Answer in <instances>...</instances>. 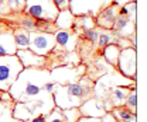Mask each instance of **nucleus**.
I'll list each match as a JSON object with an SVG mask.
<instances>
[{"mask_svg":"<svg viewBox=\"0 0 147 122\" xmlns=\"http://www.w3.org/2000/svg\"><path fill=\"white\" fill-rule=\"evenodd\" d=\"M51 80V70L45 68H24L9 88L13 101L24 103L42 95L44 84Z\"/></svg>","mask_w":147,"mask_h":122,"instance_id":"nucleus-1","label":"nucleus"},{"mask_svg":"<svg viewBox=\"0 0 147 122\" xmlns=\"http://www.w3.org/2000/svg\"><path fill=\"white\" fill-rule=\"evenodd\" d=\"M93 93V83L91 80L82 77L78 82H74L65 86L57 84L53 93V100L55 107L61 109L79 107L85 100H88Z\"/></svg>","mask_w":147,"mask_h":122,"instance_id":"nucleus-2","label":"nucleus"},{"mask_svg":"<svg viewBox=\"0 0 147 122\" xmlns=\"http://www.w3.org/2000/svg\"><path fill=\"white\" fill-rule=\"evenodd\" d=\"M23 69L24 68L16 55L0 56V91H9Z\"/></svg>","mask_w":147,"mask_h":122,"instance_id":"nucleus-3","label":"nucleus"},{"mask_svg":"<svg viewBox=\"0 0 147 122\" xmlns=\"http://www.w3.org/2000/svg\"><path fill=\"white\" fill-rule=\"evenodd\" d=\"M58 11L53 0H26V7L23 10V13L30 17L48 23H54Z\"/></svg>","mask_w":147,"mask_h":122,"instance_id":"nucleus-4","label":"nucleus"},{"mask_svg":"<svg viewBox=\"0 0 147 122\" xmlns=\"http://www.w3.org/2000/svg\"><path fill=\"white\" fill-rule=\"evenodd\" d=\"M57 46L55 36L53 32L45 31H33L30 32V45L28 49L41 56H48Z\"/></svg>","mask_w":147,"mask_h":122,"instance_id":"nucleus-5","label":"nucleus"},{"mask_svg":"<svg viewBox=\"0 0 147 122\" xmlns=\"http://www.w3.org/2000/svg\"><path fill=\"white\" fill-rule=\"evenodd\" d=\"M112 0H69V11L74 16L88 14L91 17H96L100 10L109 6Z\"/></svg>","mask_w":147,"mask_h":122,"instance_id":"nucleus-6","label":"nucleus"},{"mask_svg":"<svg viewBox=\"0 0 147 122\" xmlns=\"http://www.w3.org/2000/svg\"><path fill=\"white\" fill-rule=\"evenodd\" d=\"M137 51L134 46H127L120 49L119 53V59H117V65L116 69L119 70L125 77L136 80V72H137Z\"/></svg>","mask_w":147,"mask_h":122,"instance_id":"nucleus-7","label":"nucleus"},{"mask_svg":"<svg viewBox=\"0 0 147 122\" xmlns=\"http://www.w3.org/2000/svg\"><path fill=\"white\" fill-rule=\"evenodd\" d=\"M120 7L122 6L115 4V3H110L109 6H106L95 17V25L99 27L100 30H112L115 20L117 17V14L120 13Z\"/></svg>","mask_w":147,"mask_h":122,"instance_id":"nucleus-8","label":"nucleus"},{"mask_svg":"<svg viewBox=\"0 0 147 122\" xmlns=\"http://www.w3.org/2000/svg\"><path fill=\"white\" fill-rule=\"evenodd\" d=\"M16 56L18 58L23 68H45L48 66V58L37 55L36 52L27 49H17Z\"/></svg>","mask_w":147,"mask_h":122,"instance_id":"nucleus-9","label":"nucleus"},{"mask_svg":"<svg viewBox=\"0 0 147 122\" xmlns=\"http://www.w3.org/2000/svg\"><path fill=\"white\" fill-rule=\"evenodd\" d=\"M112 32L117 36H123V38L130 39L131 35L136 34V23L130 21L123 13H119L113 23Z\"/></svg>","mask_w":147,"mask_h":122,"instance_id":"nucleus-10","label":"nucleus"},{"mask_svg":"<svg viewBox=\"0 0 147 122\" xmlns=\"http://www.w3.org/2000/svg\"><path fill=\"white\" fill-rule=\"evenodd\" d=\"M78 108H79V112H81L82 117L100 118V117L106 112V109H105V107H103V103L99 101V100H96V98H91V97H89L88 100H85Z\"/></svg>","mask_w":147,"mask_h":122,"instance_id":"nucleus-11","label":"nucleus"},{"mask_svg":"<svg viewBox=\"0 0 147 122\" xmlns=\"http://www.w3.org/2000/svg\"><path fill=\"white\" fill-rule=\"evenodd\" d=\"M54 36L57 45H59L68 52H74L78 44V36L72 30H57L54 32Z\"/></svg>","mask_w":147,"mask_h":122,"instance_id":"nucleus-12","label":"nucleus"},{"mask_svg":"<svg viewBox=\"0 0 147 122\" xmlns=\"http://www.w3.org/2000/svg\"><path fill=\"white\" fill-rule=\"evenodd\" d=\"M17 46L14 41L13 30H6L0 32V56L3 55H16Z\"/></svg>","mask_w":147,"mask_h":122,"instance_id":"nucleus-13","label":"nucleus"},{"mask_svg":"<svg viewBox=\"0 0 147 122\" xmlns=\"http://www.w3.org/2000/svg\"><path fill=\"white\" fill-rule=\"evenodd\" d=\"M74 21H75V16L69 11V9H65L58 11L57 18L54 20V25L57 30H72Z\"/></svg>","mask_w":147,"mask_h":122,"instance_id":"nucleus-14","label":"nucleus"},{"mask_svg":"<svg viewBox=\"0 0 147 122\" xmlns=\"http://www.w3.org/2000/svg\"><path fill=\"white\" fill-rule=\"evenodd\" d=\"M33 117H36V112L33 111L31 105L28 101L24 103H17L13 108V118H16L18 121H30Z\"/></svg>","mask_w":147,"mask_h":122,"instance_id":"nucleus-15","label":"nucleus"},{"mask_svg":"<svg viewBox=\"0 0 147 122\" xmlns=\"http://www.w3.org/2000/svg\"><path fill=\"white\" fill-rule=\"evenodd\" d=\"M112 115L116 118L117 122H137L136 112L130 111L126 105H119V107H113L110 109Z\"/></svg>","mask_w":147,"mask_h":122,"instance_id":"nucleus-16","label":"nucleus"},{"mask_svg":"<svg viewBox=\"0 0 147 122\" xmlns=\"http://www.w3.org/2000/svg\"><path fill=\"white\" fill-rule=\"evenodd\" d=\"M95 18L88 16V14H82V16H75V21L72 25V31L75 34H81L85 30H91L95 28Z\"/></svg>","mask_w":147,"mask_h":122,"instance_id":"nucleus-17","label":"nucleus"},{"mask_svg":"<svg viewBox=\"0 0 147 122\" xmlns=\"http://www.w3.org/2000/svg\"><path fill=\"white\" fill-rule=\"evenodd\" d=\"M119 53H120V46L116 44H109L102 49V56L103 59L109 63L110 66L116 68L117 65V59H119Z\"/></svg>","mask_w":147,"mask_h":122,"instance_id":"nucleus-18","label":"nucleus"},{"mask_svg":"<svg viewBox=\"0 0 147 122\" xmlns=\"http://www.w3.org/2000/svg\"><path fill=\"white\" fill-rule=\"evenodd\" d=\"M13 35H14L17 49H27L28 48V45H30V32L27 30L16 25L13 28Z\"/></svg>","mask_w":147,"mask_h":122,"instance_id":"nucleus-19","label":"nucleus"},{"mask_svg":"<svg viewBox=\"0 0 147 122\" xmlns=\"http://www.w3.org/2000/svg\"><path fill=\"white\" fill-rule=\"evenodd\" d=\"M129 88L125 87H115L110 93V103L113 104V107H119V105H125L126 97L129 94Z\"/></svg>","mask_w":147,"mask_h":122,"instance_id":"nucleus-20","label":"nucleus"},{"mask_svg":"<svg viewBox=\"0 0 147 122\" xmlns=\"http://www.w3.org/2000/svg\"><path fill=\"white\" fill-rule=\"evenodd\" d=\"M115 36L116 35L112 32V30H102V31H99V38H98L96 45L99 46V49H103L106 45L115 42Z\"/></svg>","mask_w":147,"mask_h":122,"instance_id":"nucleus-21","label":"nucleus"},{"mask_svg":"<svg viewBox=\"0 0 147 122\" xmlns=\"http://www.w3.org/2000/svg\"><path fill=\"white\" fill-rule=\"evenodd\" d=\"M120 13H123L130 21L137 23V3H126V4H123L120 7Z\"/></svg>","mask_w":147,"mask_h":122,"instance_id":"nucleus-22","label":"nucleus"},{"mask_svg":"<svg viewBox=\"0 0 147 122\" xmlns=\"http://www.w3.org/2000/svg\"><path fill=\"white\" fill-rule=\"evenodd\" d=\"M6 6L10 14L14 13H23L26 7V0H6Z\"/></svg>","mask_w":147,"mask_h":122,"instance_id":"nucleus-23","label":"nucleus"},{"mask_svg":"<svg viewBox=\"0 0 147 122\" xmlns=\"http://www.w3.org/2000/svg\"><path fill=\"white\" fill-rule=\"evenodd\" d=\"M125 105L127 107L130 111L137 112V93H136V87H133L131 91H129L126 101H125Z\"/></svg>","mask_w":147,"mask_h":122,"instance_id":"nucleus-24","label":"nucleus"},{"mask_svg":"<svg viewBox=\"0 0 147 122\" xmlns=\"http://www.w3.org/2000/svg\"><path fill=\"white\" fill-rule=\"evenodd\" d=\"M62 114L65 117V122H76L82 115L79 112V108L75 107V108H67V109H62Z\"/></svg>","mask_w":147,"mask_h":122,"instance_id":"nucleus-25","label":"nucleus"},{"mask_svg":"<svg viewBox=\"0 0 147 122\" xmlns=\"http://www.w3.org/2000/svg\"><path fill=\"white\" fill-rule=\"evenodd\" d=\"M47 122H65V117L62 114V109L54 107L48 114H47Z\"/></svg>","mask_w":147,"mask_h":122,"instance_id":"nucleus-26","label":"nucleus"},{"mask_svg":"<svg viewBox=\"0 0 147 122\" xmlns=\"http://www.w3.org/2000/svg\"><path fill=\"white\" fill-rule=\"evenodd\" d=\"M99 31H100V30H98V28H91V30H85V31H82L81 34H82V36H84L86 41H89L91 44L96 45L98 38H99Z\"/></svg>","mask_w":147,"mask_h":122,"instance_id":"nucleus-27","label":"nucleus"},{"mask_svg":"<svg viewBox=\"0 0 147 122\" xmlns=\"http://www.w3.org/2000/svg\"><path fill=\"white\" fill-rule=\"evenodd\" d=\"M58 10H65L69 7V0H53Z\"/></svg>","mask_w":147,"mask_h":122,"instance_id":"nucleus-28","label":"nucleus"},{"mask_svg":"<svg viewBox=\"0 0 147 122\" xmlns=\"http://www.w3.org/2000/svg\"><path fill=\"white\" fill-rule=\"evenodd\" d=\"M55 87H57V84H55L53 80H50V82H47V83L44 84V91H45L47 94L53 95V93L55 91Z\"/></svg>","mask_w":147,"mask_h":122,"instance_id":"nucleus-29","label":"nucleus"},{"mask_svg":"<svg viewBox=\"0 0 147 122\" xmlns=\"http://www.w3.org/2000/svg\"><path fill=\"white\" fill-rule=\"evenodd\" d=\"M100 122H117V121H116V118L112 115V112L108 111V112H105V114L100 117Z\"/></svg>","mask_w":147,"mask_h":122,"instance_id":"nucleus-30","label":"nucleus"},{"mask_svg":"<svg viewBox=\"0 0 147 122\" xmlns=\"http://www.w3.org/2000/svg\"><path fill=\"white\" fill-rule=\"evenodd\" d=\"M30 122H47V114H38L36 117H33Z\"/></svg>","mask_w":147,"mask_h":122,"instance_id":"nucleus-31","label":"nucleus"},{"mask_svg":"<svg viewBox=\"0 0 147 122\" xmlns=\"http://www.w3.org/2000/svg\"><path fill=\"white\" fill-rule=\"evenodd\" d=\"M76 122H100V118H95V117H81Z\"/></svg>","mask_w":147,"mask_h":122,"instance_id":"nucleus-32","label":"nucleus"},{"mask_svg":"<svg viewBox=\"0 0 147 122\" xmlns=\"http://www.w3.org/2000/svg\"><path fill=\"white\" fill-rule=\"evenodd\" d=\"M112 3L119 4V6H123L126 3H137V0H112Z\"/></svg>","mask_w":147,"mask_h":122,"instance_id":"nucleus-33","label":"nucleus"},{"mask_svg":"<svg viewBox=\"0 0 147 122\" xmlns=\"http://www.w3.org/2000/svg\"><path fill=\"white\" fill-rule=\"evenodd\" d=\"M0 17H3V16H1V7H0Z\"/></svg>","mask_w":147,"mask_h":122,"instance_id":"nucleus-34","label":"nucleus"}]
</instances>
